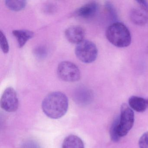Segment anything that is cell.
<instances>
[{
  "label": "cell",
  "instance_id": "9",
  "mask_svg": "<svg viewBox=\"0 0 148 148\" xmlns=\"http://www.w3.org/2000/svg\"><path fill=\"white\" fill-rule=\"evenodd\" d=\"M99 5L94 1L85 4L78 9L77 14L78 16L84 18H92L96 15L98 11Z\"/></svg>",
  "mask_w": 148,
  "mask_h": 148
},
{
  "label": "cell",
  "instance_id": "5",
  "mask_svg": "<svg viewBox=\"0 0 148 148\" xmlns=\"http://www.w3.org/2000/svg\"><path fill=\"white\" fill-rule=\"evenodd\" d=\"M57 74L63 81L75 82L80 79L81 73L78 66L74 63L68 61L60 62L58 66Z\"/></svg>",
  "mask_w": 148,
  "mask_h": 148
},
{
  "label": "cell",
  "instance_id": "14",
  "mask_svg": "<svg viewBox=\"0 0 148 148\" xmlns=\"http://www.w3.org/2000/svg\"><path fill=\"white\" fill-rule=\"evenodd\" d=\"M105 8L112 21H113V23L118 22L117 14L113 5L110 2H106L105 4Z\"/></svg>",
  "mask_w": 148,
  "mask_h": 148
},
{
  "label": "cell",
  "instance_id": "13",
  "mask_svg": "<svg viewBox=\"0 0 148 148\" xmlns=\"http://www.w3.org/2000/svg\"><path fill=\"white\" fill-rule=\"evenodd\" d=\"M5 2L6 5L9 9L14 12H18L23 10L27 5V1L24 0H7Z\"/></svg>",
  "mask_w": 148,
  "mask_h": 148
},
{
  "label": "cell",
  "instance_id": "18",
  "mask_svg": "<svg viewBox=\"0 0 148 148\" xmlns=\"http://www.w3.org/2000/svg\"><path fill=\"white\" fill-rule=\"evenodd\" d=\"M136 2L137 3L138 6L148 12V1H146L145 0H139V1H136Z\"/></svg>",
  "mask_w": 148,
  "mask_h": 148
},
{
  "label": "cell",
  "instance_id": "10",
  "mask_svg": "<svg viewBox=\"0 0 148 148\" xmlns=\"http://www.w3.org/2000/svg\"><path fill=\"white\" fill-rule=\"evenodd\" d=\"M129 104L132 109L137 112H143L148 108L147 99L137 96L130 97Z\"/></svg>",
  "mask_w": 148,
  "mask_h": 148
},
{
  "label": "cell",
  "instance_id": "19",
  "mask_svg": "<svg viewBox=\"0 0 148 148\" xmlns=\"http://www.w3.org/2000/svg\"><path fill=\"white\" fill-rule=\"evenodd\" d=\"M35 53L37 54V56L41 57V56H44L45 55L46 51L45 50V48H43V47H39L36 49Z\"/></svg>",
  "mask_w": 148,
  "mask_h": 148
},
{
  "label": "cell",
  "instance_id": "15",
  "mask_svg": "<svg viewBox=\"0 0 148 148\" xmlns=\"http://www.w3.org/2000/svg\"><path fill=\"white\" fill-rule=\"evenodd\" d=\"M119 118L114 120L110 130V136L113 142H117L120 140V137L118 133V125Z\"/></svg>",
  "mask_w": 148,
  "mask_h": 148
},
{
  "label": "cell",
  "instance_id": "2",
  "mask_svg": "<svg viewBox=\"0 0 148 148\" xmlns=\"http://www.w3.org/2000/svg\"><path fill=\"white\" fill-rule=\"evenodd\" d=\"M106 36L108 41L116 47L124 48L130 45L131 34L128 27L123 23L115 22L106 29Z\"/></svg>",
  "mask_w": 148,
  "mask_h": 148
},
{
  "label": "cell",
  "instance_id": "7",
  "mask_svg": "<svg viewBox=\"0 0 148 148\" xmlns=\"http://www.w3.org/2000/svg\"><path fill=\"white\" fill-rule=\"evenodd\" d=\"M65 35L69 42L78 44L84 40L85 32L81 27L72 26L66 30Z\"/></svg>",
  "mask_w": 148,
  "mask_h": 148
},
{
  "label": "cell",
  "instance_id": "4",
  "mask_svg": "<svg viewBox=\"0 0 148 148\" xmlns=\"http://www.w3.org/2000/svg\"><path fill=\"white\" fill-rule=\"evenodd\" d=\"M134 121V113L132 109L126 104H123L118 125V133L120 137L128 134L133 127Z\"/></svg>",
  "mask_w": 148,
  "mask_h": 148
},
{
  "label": "cell",
  "instance_id": "1",
  "mask_svg": "<svg viewBox=\"0 0 148 148\" xmlns=\"http://www.w3.org/2000/svg\"><path fill=\"white\" fill-rule=\"evenodd\" d=\"M69 106L67 97L61 92H54L48 94L42 102L45 114L53 119L62 117L67 112Z\"/></svg>",
  "mask_w": 148,
  "mask_h": 148
},
{
  "label": "cell",
  "instance_id": "6",
  "mask_svg": "<svg viewBox=\"0 0 148 148\" xmlns=\"http://www.w3.org/2000/svg\"><path fill=\"white\" fill-rule=\"evenodd\" d=\"M1 106L8 112H14L18 109V95L12 87H8L4 91L1 99Z\"/></svg>",
  "mask_w": 148,
  "mask_h": 148
},
{
  "label": "cell",
  "instance_id": "16",
  "mask_svg": "<svg viewBox=\"0 0 148 148\" xmlns=\"http://www.w3.org/2000/svg\"><path fill=\"white\" fill-rule=\"evenodd\" d=\"M0 45L4 53H7L9 51V45L8 41L4 33L0 32Z\"/></svg>",
  "mask_w": 148,
  "mask_h": 148
},
{
  "label": "cell",
  "instance_id": "11",
  "mask_svg": "<svg viewBox=\"0 0 148 148\" xmlns=\"http://www.w3.org/2000/svg\"><path fill=\"white\" fill-rule=\"evenodd\" d=\"M12 34L17 39L20 48L23 47L27 41L34 36L33 32L26 30H14Z\"/></svg>",
  "mask_w": 148,
  "mask_h": 148
},
{
  "label": "cell",
  "instance_id": "12",
  "mask_svg": "<svg viewBox=\"0 0 148 148\" xmlns=\"http://www.w3.org/2000/svg\"><path fill=\"white\" fill-rule=\"evenodd\" d=\"M62 148H84V145L80 138L76 135H71L64 139Z\"/></svg>",
  "mask_w": 148,
  "mask_h": 148
},
{
  "label": "cell",
  "instance_id": "8",
  "mask_svg": "<svg viewBox=\"0 0 148 148\" xmlns=\"http://www.w3.org/2000/svg\"><path fill=\"white\" fill-rule=\"evenodd\" d=\"M130 18L135 25L143 26L148 22V12L138 6L131 11Z\"/></svg>",
  "mask_w": 148,
  "mask_h": 148
},
{
  "label": "cell",
  "instance_id": "20",
  "mask_svg": "<svg viewBox=\"0 0 148 148\" xmlns=\"http://www.w3.org/2000/svg\"><path fill=\"white\" fill-rule=\"evenodd\" d=\"M147 102H148V99H147Z\"/></svg>",
  "mask_w": 148,
  "mask_h": 148
},
{
  "label": "cell",
  "instance_id": "17",
  "mask_svg": "<svg viewBox=\"0 0 148 148\" xmlns=\"http://www.w3.org/2000/svg\"><path fill=\"white\" fill-rule=\"evenodd\" d=\"M139 148H148V132L144 133L138 141Z\"/></svg>",
  "mask_w": 148,
  "mask_h": 148
},
{
  "label": "cell",
  "instance_id": "3",
  "mask_svg": "<svg viewBox=\"0 0 148 148\" xmlns=\"http://www.w3.org/2000/svg\"><path fill=\"white\" fill-rule=\"evenodd\" d=\"M75 53L80 61L85 64H90L96 60L98 51L94 43L84 40L76 46Z\"/></svg>",
  "mask_w": 148,
  "mask_h": 148
}]
</instances>
